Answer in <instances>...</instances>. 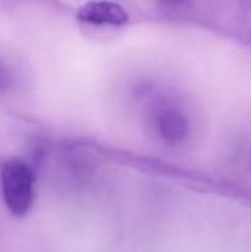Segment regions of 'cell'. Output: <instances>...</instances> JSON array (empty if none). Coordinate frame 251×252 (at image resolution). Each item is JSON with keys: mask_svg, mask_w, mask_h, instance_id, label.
<instances>
[{"mask_svg": "<svg viewBox=\"0 0 251 252\" xmlns=\"http://www.w3.org/2000/svg\"><path fill=\"white\" fill-rule=\"evenodd\" d=\"M157 128L167 143H180L186 139L189 127L186 118L173 108H164L157 115Z\"/></svg>", "mask_w": 251, "mask_h": 252, "instance_id": "3957f363", "label": "cell"}, {"mask_svg": "<svg viewBox=\"0 0 251 252\" xmlns=\"http://www.w3.org/2000/svg\"><path fill=\"white\" fill-rule=\"evenodd\" d=\"M77 19L95 27H123L129 22V13L115 1H87L80 6Z\"/></svg>", "mask_w": 251, "mask_h": 252, "instance_id": "7a4b0ae2", "label": "cell"}, {"mask_svg": "<svg viewBox=\"0 0 251 252\" xmlns=\"http://www.w3.org/2000/svg\"><path fill=\"white\" fill-rule=\"evenodd\" d=\"M7 84H9V72L3 66V63H0V89L6 87Z\"/></svg>", "mask_w": 251, "mask_h": 252, "instance_id": "277c9868", "label": "cell"}, {"mask_svg": "<svg viewBox=\"0 0 251 252\" xmlns=\"http://www.w3.org/2000/svg\"><path fill=\"white\" fill-rule=\"evenodd\" d=\"M36 176L19 158H10L0 164V190L6 208L16 217L25 216L34 202Z\"/></svg>", "mask_w": 251, "mask_h": 252, "instance_id": "6da1fadb", "label": "cell"}]
</instances>
